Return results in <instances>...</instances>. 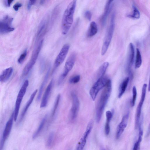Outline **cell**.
Returning <instances> with one entry per match:
<instances>
[{
  "instance_id": "11",
  "label": "cell",
  "mask_w": 150,
  "mask_h": 150,
  "mask_svg": "<svg viewBox=\"0 0 150 150\" xmlns=\"http://www.w3.org/2000/svg\"><path fill=\"white\" fill-rule=\"evenodd\" d=\"M93 125V121H90L87 125L85 132L76 145V150H81L83 149L86 145L88 137L92 129Z\"/></svg>"
},
{
  "instance_id": "7",
  "label": "cell",
  "mask_w": 150,
  "mask_h": 150,
  "mask_svg": "<svg viewBox=\"0 0 150 150\" xmlns=\"http://www.w3.org/2000/svg\"><path fill=\"white\" fill-rule=\"evenodd\" d=\"M76 54L75 53H72L67 60L64 67V70L58 81V84H60L66 77L69 71L72 69L75 63Z\"/></svg>"
},
{
  "instance_id": "31",
  "label": "cell",
  "mask_w": 150,
  "mask_h": 150,
  "mask_svg": "<svg viewBox=\"0 0 150 150\" xmlns=\"http://www.w3.org/2000/svg\"><path fill=\"white\" fill-rule=\"evenodd\" d=\"M80 79L79 75H76L71 76L69 80V82L71 84H76L78 83Z\"/></svg>"
},
{
  "instance_id": "1",
  "label": "cell",
  "mask_w": 150,
  "mask_h": 150,
  "mask_svg": "<svg viewBox=\"0 0 150 150\" xmlns=\"http://www.w3.org/2000/svg\"><path fill=\"white\" fill-rule=\"evenodd\" d=\"M98 101L96 110V120L97 122L100 121L104 109L111 95L112 91V83L108 79L104 87Z\"/></svg>"
},
{
  "instance_id": "19",
  "label": "cell",
  "mask_w": 150,
  "mask_h": 150,
  "mask_svg": "<svg viewBox=\"0 0 150 150\" xmlns=\"http://www.w3.org/2000/svg\"><path fill=\"white\" fill-rule=\"evenodd\" d=\"M37 92L38 90L36 89L33 92L30 96L29 100L28 101L26 105L23 110L20 117L19 120L20 122H21L24 118L28 109L33 102Z\"/></svg>"
},
{
  "instance_id": "22",
  "label": "cell",
  "mask_w": 150,
  "mask_h": 150,
  "mask_svg": "<svg viewBox=\"0 0 150 150\" xmlns=\"http://www.w3.org/2000/svg\"><path fill=\"white\" fill-rule=\"evenodd\" d=\"M129 79V77H126L121 83L119 88L118 94V98H120L125 92L127 87Z\"/></svg>"
},
{
  "instance_id": "36",
  "label": "cell",
  "mask_w": 150,
  "mask_h": 150,
  "mask_svg": "<svg viewBox=\"0 0 150 150\" xmlns=\"http://www.w3.org/2000/svg\"><path fill=\"white\" fill-rule=\"evenodd\" d=\"M22 6V4L19 3H17L15 4L13 6L14 9L16 11H17L18 9Z\"/></svg>"
},
{
  "instance_id": "26",
  "label": "cell",
  "mask_w": 150,
  "mask_h": 150,
  "mask_svg": "<svg viewBox=\"0 0 150 150\" xmlns=\"http://www.w3.org/2000/svg\"><path fill=\"white\" fill-rule=\"evenodd\" d=\"M47 117V115H46L42 119L38 128L33 135L32 138L33 139H36L42 131L46 122Z\"/></svg>"
},
{
  "instance_id": "14",
  "label": "cell",
  "mask_w": 150,
  "mask_h": 150,
  "mask_svg": "<svg viewBox=\"0 0 150 150\" xmlns=\"http://www.w3.org/2000/svg\"><path fill=\"white\" fill-rule=\"evenodd\" d=\"M129 117V113L128 112L123 116L121 122L118 125L116 134V139H119L124 132L127 126Z\"/></svg>"
},
{
  "instance_id": "33",
  "label": "cell",
  "mask_w": 150,
  "mask_h": 150,
  "mask_svg": "<svg viewBox=\"0 0 150 150\" xmlns=\"http://www.w3.org/2000/svg\"><path fill=\"white\" fill-rule=\"evenodd\" d=\"M54 136V133L53 132H51L49 134L47 142L46 145L48 147H50L52 144Z\"/></svg>"
},
{
  "instance_id": "4",
  "label": "cell",
  "mask_w": 150,
  "mask_h": 150,
  "mask_svg": "<svg viewBox=\"0 0 150 150\" xmlns=\"http://www.w3.org/2000/svg\"><path fill=\"white\" fill-rule=\"evenodd\" d=\"M43 40L42 39L33 50L30 59L24 67L23 71V74L26 76L29 73L35 64L42 46Z\"/></svg>"
},
{
  "instance_id": "8",
  "label": "cell",
  "mask_w": 150,
  "mask_h": 150,
  "mask_svg": "<svg viewBox=\"0 0 150 150\" xmlns=\"http://www.w3.org/2000/svg\"><path fill=\"white\" fill-rule=\"evenodd\" d=\"M147 87V84H144L142 88L141 98L136 110L135 121V129H137L139 127L142 109L146 96Z\"/></svg>"
},
{
  "instance_id": "28",
  "label": "cell",
  "mask_w": 150,
  "mask_h": 150,
  "mask_svg": "<svg viewBox=\"0 0 150 150\" xmlns=\"http://www.w3.org/2000/svg\"><path fill=\"white\" fill-rule=\"evenodd\" d=\"M60 97V94H59L57 96V97L55 99L52 109L51 114V116L52 117H53L55 115L56 111L57 110L59 103Z\"/></svg>"
},
{
  "instance_id": "5",
  "label": "cell",
  "mask_w": 150,
  "mask_h": 150,
  "mask_svg": "<svg viewBox=\"0 0 150 150\" xmlns=\"http://www.w3.org/2000/svg\"><path fill=\"white\" fill-rule=\"evenodd\" d=\"M29 85V81L25 80L18 95L16 102L14 112V120L16 121L17 118L21 105L23 98L26 93Z\"/></svg>"
},
{
  "instance_id": "12",
  "label": "cell",
  "mask_w": 150,
  "mask_h": 150,
  "mask_svg": "<svg viewBox=\"0 0 150 150\" xmlns=\"http://www.w3.org/2000/svg\"><path fill=\"white\" fill-rule=\"evenodd\" d=\"M72 105L70 112V118L73 121L76 118L79 108V102L77 95L74 93L71 94Z\"/></svg>"
},
{
  "instance_id": "39",
  "label": "cell",
  "mask_w": 150,
  "mask_h": 150,
  "mask_svg": "<svg viewBox=\"0 0 150 150\" xmlns=\"http://www.w3.org/2000/svg\"><path fill=\"white\" fill-rule=\"evenodd\" d=\"M150 134V124L149 125V128H148V131L147 132V135H149Z\"/></svg>"
},
{
  "instance_id": "16",
  "label": "cell",
  "mask_w": 150,
  "mask_h": 150,
  "mask_svg": "<svg viewBox=\"0 0 150 150\" xmlns=\"http://www.w3.org/2000/svg\"><path fill=\"white\" fill-rule=\"evenodd\" d=\"M48 17L47 16L44 17L40 22L38 30L37 38L40 37L45 33L48 26Z\"/></svg>"
},
{
  "instance_id": "25",
  "label": "cell",
  "mask_w": 150,
  "mask_h": 150,
  "mask_svg": "<svg viewBox=\"0 0 150 150\" xmlns=\"http://www.w3.org/2000/svg\"><path fill=\"white\" fill-rule=\"evenodd\" d=\"M50 67H49L46 74L45 77H44V80L40 86L38 93V95L37 97V100L38 101L40 100L41 97V96L44 88L46 84V83L47 82V81L49 75L50 73Z\"/></svg>"
},
{
  "instance_id": "10",
  "label": "cell",
  "mask_w": 150,
  "mask_h": 150,
  "mask_svg": "<svg viewBox=\"0 0 150 150\" xmlns=\"http://www.w3.org/2000/svg\"><path fill=\"white\" fill-rule=\"evenodd\" d=\"M13 119H14V112L12 114L10 119L6 124L1 141L0 150L3 149L4 144L9 137L12 127Z\"/></svg>"
},
{
  "instance_id": "29",
  "label": "cell",
  "mask_w": 150,
  "mask_h": 150,
  "mask_svg": "<svg viewBox=\"0 0 150 150\" xmlns=\"http://www.w3.org/2000/svg\"><path fill=\"white\" fill-rule=\"evenodd\" d=\"M133 13L132 15H129L127 16L129 17L134 18V19H139L140 18V13L139 11L137 8L134 6L133 5Z\"/></svg>"
},
{
  "instance_id": "27",
  "label": "cell",
  "mask_w": 150,
  "mask_h": 150,
  "mask_svg": "<svg viewBox=\"0 0 150 150\" xmlns=\"http://www.w3.org/2000/svg\"><path fill=\"white\" fill-rule=\"evenodd\" d=\"M142 62V56L139 49H136V54L135 61V67L137 69L139 68L141 66Z\"/></svg>"
},
{
  "instance_id": "13",
  "label": "cell",
  "mask_w": 150,
  "mask_h": 150,
  "mask_svg": "<svg viewBox=\"0 0 150 150\" xmlns=\"http://www.w3.org/2000/svg\"><path fill=\"white\" fill-rule=\"evenodd\" d=\"M70 47L68 44L64 45L56 57L54 62V66L57 68L61 64L65 59Z\"/></svg>"
},
{
  "instance_id": "6",
  "label": "cell",
  "mask_w": 150,
  "mask_h": 150,
  "mask_svg": "<svg viewBox=\"0 0 150 150\" xmlns=\"http://www.w3.org/2000/svg\"><path fill=\"white\" fill-rule=\"evenodd\" d=\"M108 79L107 77L104 76L97 79L89 91L90 96L93 100H95L99 92L105 87Z\"/></svg>"
},
{
  "instance_id": "23",
  "label": "cell",
  "mask_w": 150,
  "mask_h": 150,
  "mask_svg": "<svg viewBox=\"0 0 150 150\" xmlns=\"http://www.w3.org/2000/svg\"><path fill=\"white\" fill-rule=\"evenodd\" d=\"M98 27L95 22L92 21L90 24L87 33L88 37H92L95 35L98 32Z\"/></svg>"
},
{
  "instance_id": "24",
  "label": "cell",
  "mask_w": 150,
  "mask_h": 150,
  "mask_svg": "<svg viewBox=\"0 0 150 150\" xmlns=\"http://www.w3.org/2000/svg\"><path fill=\"white\" fill-rule=\"evenodd\" d=\"M109 65L108 62H105L100 67L97 74L96 77L97 78V79L104 76Z\"/></svg>"
},
{
  "instance_id": "35",
  "label": "cell",
  "mask_w": 150,
  "mask_h": 150,
  "mask_svg": "<svg viewBox=\"0 0 150 150\" xmlns=\"http://www.w3.org/2000/svg\"><path fill=\"white\" fill-rule=\"evenodd\" d=\"M36 1V0H29L27 6L28 10L30 9L32 6L35 4Z\"/></svg>"
},
{
  "instance_id": "38",
  "label": "cell",
  "mask_w": 150,
  "mask_h": 150,
  "mask_svg": "<svg viewBox=\"0 0 150 150\" xmlns=\"http://www.w3.org/2000/svg\"><path fill=\"white\" fill-rule=\"evenodd\" d=\"M148 90L149 91H150V76Z\"/></svg>"
},
{
  "instance_id": "20",
  "label": "cell",
  "mask_w": 150,
  "mask_h": 150,
  "mask_svg": "<svg viewBox=\"0 0 150 150\" xmlns=\"http://www.w3.org/2000/svg\"><path fill=\"white\" fill-rule=\"evenodd\" d=\"M13 72V69L10 67L4 69L0 75V81L4 82L8 80L12 75Z\"/></svg>"
},
{
  "instance_id": "21",
  "label": "cell",
  "mask_w": 150,
  "mask_h": 150,
  "mask_svg": "<svg viewBox=\"0 0 150 150\" xmlns=\"http://www.w3.org/2000/svg\"><path fill=\"white\" fill-rule=\"evenodd\" d=\"M113 116V113L109 110L106 112V122L105 127V132L106 135H108L110 131V122Z\"/></svg>"
},
{
  "instance_id": "34",
  "label": "cell",
  "mask_w": 150,
  "mask_h": 150,
  "mask_svg": "<svg viewBox=\"0 0 150 150\" xmlns=\"http://www.w3.org/2000/svg\"><path fill=\"white\" fill-rule=\"evenodd\" d=\"M85 16L89 21L91 20L92 14L91 12L89 11H86L84 14Z\"/></svg>"
},
{
  "instance_id": "32",
  "label": "cell",
  "mask_w": 150,
  "mask_h": 150,
  "mask_svg": "<svg viewBox=\"0 0 150 150\" xmlns=\"http://www.w3.org/2000/svg\"><path fill=\"white\" fill-rule=\"evenodd\" d=\"M27 53V50L25 49L18 59V62L19 64H21L23 62L26 57Z\"/></svg>"
},
{
  "instance_id": "30",
  "label": "cell",
  "mask_w": 150,
  "mask_h": 150,
  "mask_svg": "<svg viewBox=\"0 0 150 150\" xmlns=\"http://www.w3.org/2000/svg\"><path fill=\"white\" fill-rule=\"evenodd\" d=\"M132 98L131 102V105L132 107L135 104L137 96V91L136 87L135 86H133L132 89Z\"/></svg>"
},
{
  "instance_id": "3",
  "label": "cell",
  "mask_w": 150,
  "mask_h": 150,
  "mask_svg": "<svg viewBox=\"0 0 150 150\" xmlns=\"http://www.w3.org/2000/svg\"><path fill=\"white\" fill-rule=\"evenodd\" d=\"M115 13H113L111 16L110 24L107 31L102 45L101 51L102 55H104L106 53L111 42L115 28Z\"/></svg>"
},
{
  "instance_id": "17",
  "label": "cell",
  "mask_w": 150,
  "mask_h": 150,
  "mask_svg": "<svg viewBox=\"0 0 150 150\" xmlns=\"http://www.w3.org/2000/svg\"><path fill=\"white\" fill-rule=\"evenodd\" d=\"M134 48L132 43H130L129 46V51L127 61V70L130 71V68L134 62Z\"/></svg>"
},
{
  "instance_id": "2",
  "label": "cell",
  "mask_w": 150,
  "mask_h": 150,
  "mask_svg": "<svg viewBox=\"0 0 150 150\" xmlns=\"http://www.w3.org/2000/svg\"><path fill=\"white\" fill-rule=\"evenodd\" d=\"M76 1L77 0H73L64 12L62 22V31L63 35H66L68 33L73 23Z\"/></svg>"
},
{
  "instance_id": "18",
  "label": "cell",
  "mask_w": 150,
  "mask_h": 150,
  "mask_svg": "<svg viewBox=\"0 0 150 150\" xmlns=\"http://www.w3.org/2000/svg\"><path fill=\"white\" fill-rule=\"evenodd\" d=\"M114 0H108L106 2L104 13L101 17L100 20L102 26H104L107 17L110 10V4Z\"/></svg>"
},
{
  "instance_id": "15",
  "label": "cell",
  "mask_w": 150,
  "mask_h": 150,
  "mask_svg": "<svg viewBox=\"0 0 150 150\" xmlns=\"http://www.w3.org/2000/svg\"><path fill=\"white\" fill-rule=\"evenodd\" d=\"M54 81L53 79H52L45 89L41 102L40 105L41 108L45 107L47 104L49 96L53 86Z\"/></svg>"
},
{
  "instance_id": "37",
  "label": "cell",
  "mask_w": 150,
  "mask_h": 150,
  "mask_svg": "<svg viewBox=\"0 0 150 150\" xmlns=\"http://www.w3.org/2000/svg\"><path fill=\"white\" fill-rule=\"evenodd\" d=\"M14 0H6L5 5L6 7H9Z\"/></svg>"
},
{
  "instance_id": "9",
  "label": "cell",
  "mask_w": 150,
  "mask_h": 150,
  "mask_svg": "<svg viewBox=\"0 0 150 150\" xmlns=\"http://www.w3.org/2000/svg\"><path fill=\"white\" fill-rule=\"evenodd\" d=\"M13 18L8 16H5L0 21V33L1 34L7 33L14 30L11 24Z\"/></svg>"
}]
</instances>
